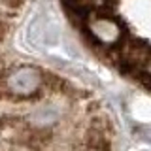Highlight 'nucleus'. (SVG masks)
<instances>
[{
  "mask_svg": "<svg viewBox=\"0 0 151 151\" xmlns=\"http://www.w3.org/2000/svg\"><path fill=\"white\" fill-rule=\"evenodd\" d=\"M74 21L85 15L106 19L117 32L111 57L127 72L151 83V0H63Z\"/></svg>",
  "mask_w": 151,
  "mask_h": 151,
  "instance_id": "1",
  "label": "nucleus"
},
{
  "mask_svg": "<svg viewBox=\"0 0 151 151\" xmlns=\"http://www.w3.org/2000/svg\"><path fill=\"white\" fill-rule=\"evenodd\" d=\"M40 81V72L34 68L15 70V72L8 74V78L4 79V89H8L12 94H17V96H27L36 91Z\"/></svg>",
  "mask_w": 151,
  "mask_h": 151,
  "instance_id": "2",
  "label": "nucleus"
}]
</instances>
